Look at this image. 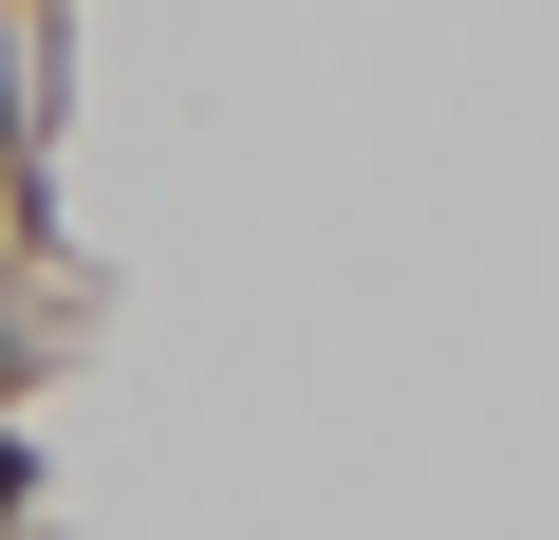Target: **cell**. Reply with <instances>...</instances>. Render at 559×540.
Returning a JSON list of instances; mask_svg holds the SVG:
<instances>
[{"mask_svg": "<svg viewBox=\"0 0 559 540\" xmlns=\"http://www.w3.org/2000/svg\"><path fill=\"white\" fill-rule=\"evenodd\" d=\"M0 131H20V112H0Z\"/></svg>", "mask_w": 559, "mask_h": 540, "instance_id": "cell-1", "label": "cell"}]
</instances>
